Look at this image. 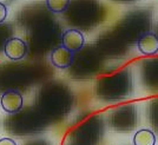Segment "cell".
Returning <instances> with one entry per match:
<instances>
[{"label":"cell","mask_w":158,"mask_h":145,"mask_svg":"<svg viewBox=\"0 0 158 145\" xmlns=\"http://www.w3.org/2000/svg\"><path fill=\"white\" fill-rule=\"evenodd\" d=\"M0 105L2 110L7 113H18L23 109L24 99L19 91L7 90L4 92L0 99Z\"/></svg>","instance_id":"obj_1"},{"label":"cell","mask_w":158,"mask_h":145,"mask_svg":"<svg viewBox=\"0 0 158 145\" xmlns=\"http://www.w3.org/2000/svg\"><path fill=\"white\" fill-rule=\"evenodd\" d=\"M27 51H28L27 44L20 38H10L4 46V52L6 57L12 60L23 59L27 54Z\"/></svg>","instance_id":"obj_2"},{"label":"cell","mask_w":158,"mask_h":145,"mask_svg":"<svg viewBox=\"0 0 158 145\" xmlns=\"http://www.w3.org/2000/svg\"><path fill=\"white\" fill-rule=\"evenodd\" d=\"M74 58V54L72 51H70L65 46H59L54 48L51 53V63L56 67L59 68H66L70 67Z\"/></svg>","instance_id":"obj_3"},{"label":"cell","mask_w":158,"mask_h":145,"mask_svg":"<svg viewBox=\"0 0 158 145\" xmlns=\"http://www.w3.org/2000/svg\"><path fill=\"white\" fill-rule=\"evenodd\" d=\"M85 44V38L83 33L78 30H69L63 35V46L69 48L73 53L80 51Z\"/></svg>","instance_id":"obj_4"},{"label":"cell","mask_w":158,"mask_h":145,"mask_svg":"<svg viewBox=\"0 0 158 145\" xmlns=\"http://www.w3.org/2000/svg\"><path fill=\"white\" fill-rule=\"evenodd\" d=\"M137 46L143 54H156L158 52V37L153 33H145L139 38Z\"/></svg>","instance_id":"obj_5"},{"label":"cell","mask_w":158,"mask_h":145,"mask_svg":"<svg viewBox=\"0 0 158 145\" xmlns=\"http://www.w3.org/2000/svg\"><path fill=\"white\" fill-rule=\"evenodd\" d=\"M156 136L153 131L149 129H142L135 133L133 136V145H155Z\"/></svg>","instance_id":"obj_6"},{"label":"cell","mask_w":158,"mask_h":145,"mask_svg":"<svg viewBox=\"0 0 158 145\" xmlns=\"http://www.w3.org/2000/svg\"><path fill=\"white\" fill-rule=\"evenodd\" d=\"M46 6L54 13H63L70 6V0H46Z\"/></svg>","instance_id":"obj_7"},{"label":"cell","mask_w":158,"mask_h":145,"mask_svg":"<svg viewBox=\"0 0 158 145\" xmlns=\"http://www.w3.org/2000/svg\"><path fill=\"white\" fill-rule=\"evenodd\" d=\"M6 35H7V28H5L4 26H1V24H0V51H1V48H4L5 43L10 39V38L7 39Z\"/></svg>","instance_id":"obj_8"},{"label":"cell","mask_w":158,"mask_h":145,"mask_svg":"<svg viewBox=\"0 0 158 145\" xmlns=\"http://www.w3.org/2000/svg\"><path fill=\"white\" fill-rule=\"evenodd\" d=\"M7 18V7L5 4L0 2V24H2Z\"/></svg>","instance_id":"obj_9"},{"label":"cell","mask_w":158,"mask_h":145,"mask_svg":"<svg viewBox=\"0 0 158 145\" xmlns=\"http://www.w3.org/2000/svg\"><path fill=\"white\" fill-rule=\"evenodd\" d=\"M0 145H17V143L14 142L13 139L8 138V137H5V138L0 139Z\"/></svg>","instance_id":"obj_10"}]
</instances>
